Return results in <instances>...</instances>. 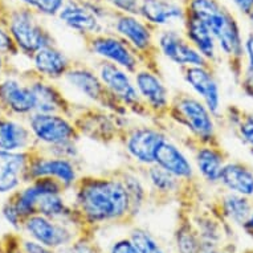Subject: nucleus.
Returning <instances> with one entry per match:
<instances>
[{"label": "nucleus", "instance_id": "obj_30", "mask_svg": "<svg viewBox=\"0 0 253 253\" xmlns=\"http://www.w3.org/2000/svg\"><path fill=\"white\" fill-rule=\"evenodd\" d=\"M114 171L124 182L126 191L129 194L131 217L134 220L150 198L149 187L145 180V176L142 174V169L133 166V165H127V166L120 167Z\"/></svg>", "mask_w": 253, "mask_h": 253}, {"label": "nucleus", "instance_id": "obj_37", "mask_svg": "<svg viewBox=\"0 0 253 253\" xmlns=\"http://www.w3.org/2000/svg\"><path fill=\"white\" fill-rule=\"evenodd\" d=\"M105 3L114 11L138 15L141 0H105Z\"/></svg>", "mask_w": 253, "mask_h": 253}, {"label": "nucleus", "instance_id": "obj_25", "mask_svg": "<svg viewBox=\"0 0 253 253\" xmlns=\"http://www.w3.org/2000/svg\"><path fill=\"white\" fill-rule=\"evenodd\" d=\"M35 73L48 81H58L64 79L71 69L73 60L64 50L54 45L45 46L32 56Z\"/></svg>", "mask_w": 253, "mask_h": 253}, {"label": "nucleus", "instance_id": "obj_9", "mask_svg": "<svg viewBox=\"0 0 253 253\" xmlns=\"http://www.w3.org/2000/svg\"><path fill=\"white\" fill-rule=\"evenodd\" d=\"M28 127L36 146L42 149L79 142L81 138L73 118L60 113H32L28 117Z\"/></svg>", "mask_w": 253, "mask_h": 253}, {"label": "nucleus", "instance_id": "obj_40", "mask_svg": "<svg viewBox=\"0 0 253 253\" xmlns=\"http://www.w3.org/2000/svg\"><path fill=\"white\" fill-rule=\"evenodd\" d=\"M3 215L7 219V221H9L13 227H20L24 223V220L21 219V216L19 215V212L16 211V208L13 207V204L8 200V203L5 204L4 208H3Z\"/></svg>", "mask_w": 253, "mask_h": 253}, {"label": "nucleus", "instance_id": "obj_11", "mask_svg": "<svg viewBox=\"0 0 253 253\" xmlns=\"http://www.w3.org/2000/svg\"><path fill=\"white\" fill-rule=\"evenodd\" d=\"M81 176L77 161L69 158L54 157L44 153L35 146L31 150V161L25 174V183L38 178H52L61 184L65 191H72Z\"/></svg>", "mask_w": 253, "mask_h": 253}, {"label": "nucleus", "instance_id": "obj_22", "mask_svg": "<svg viewBox=\"0 0 253 253\" xmlns=\"http://www.w3.org/2000/svg\"><path fill=\"white\" fill-rule=\"evenodd\" d=\"M57 16L61 23L71 28L73 32L79 34L83 39L108 31L98 15L79 0H67Z\"/></svg>", "mask_w": 253, "mask_h": 253}, {"label": "nucleus", "instance_id": "obj_23", "mask_svg": "<svg viewBox=\"0 0 253 253\" xmlns=\"http://www.w3.org/2000/svg\"><path fill=\"white\" fill-rule=\"evenodd\" d=\"M31 161L29 151L0 150V194H13L25 183V174Z\"/></svg>", "mask_w": 253, "mask_h": 253}, {"label": "nucleus", "instance_id": "obj_24", "mask_svg": "<svg viewBox=\"0 0 253 253\" xmlns=\"http://www.w3.org/2000/svg\"><path fill=\"white\" fill-rule=\"evenodd\" d=\"M182 25L183 35L186 36L187 40L195 46V49L211 64L212 67L217 68L221 58H220L215 38L212 36L207 25L187 11H184V20H183Z\"/></svg>", "mask_w": 253, "mask_h": 253}, {"label": "nucleus", "instance_id": "obj_47", "mask_svg": "<svg viewBox=\"0 0 253 253\" xmlns=\"http://www.w3.org/2000/svg\"><path fill=\"white\" fill-rule=\"evenodd\" d=\"M243 253H253V249H245Z\"/></svg>", "mask_w": 253, "mask_h": 253}, {"label": "nucleus", "instance_id": "obj_10", "mask_svg": "<svg viewBox=\"0 0 253 253\" xmlns=\"http://www.w3.org/2000/svg\"><path fill=\"white\" fill-rule=\"evenodd\" d=\"M83 40L87 52L98 60L116 64L131 75L143 68V62L129 42L110 29L87 36Z\"/></svg>", "mask_w": 253, "mask_h": 253}, {"label": "nucleus", "instance_id": "obj_29", "mask_svg": "<svg viewBox=\"0 0 253 253\" xmlns=\"http://www.w3.org/2000/svg\"><path fill=\"white\" fill-rule=\"evenodd\" d=\"M36 146L28 125L12 120L11 117H0V150L4 151H29Z\"/></svg>", "mask_w": 253, "mask_h": 253}, {"label": "nucleus", "instance_id": "obj_13", "mask_svg": "<svg viewBox=\"0 0 253 253\" xmlns=\"http://www.w3.org/2000/svg\"><path fill=\"white\" fill-rule=\"evenodd\" d=\"M126 117H120L108 112L98 106H87V108L76 109L73 121L79 129L81 137H89L93 141L100 142H118L121 130L126 125L124 121Z\"/></svg>", "mask_w": 253, "mask_h": 253}, {"label": "nucleus", "instance_id": "obj_18", "mask_svg": "<svg viewBox=\"0 0 253 253\" xmlns=\"http://www.w3.org/2000/svg\"><path fill=\"white\" fill-rule=\"evenodd\" d=\"M0 109L7 116L29 117L36 112V98L29 83L15 77L0 80Z\"/></svg>", "mask_w": 253, "mask_h": 253}, {"label": "nucleus", "instance_id": "obj_16", "mask_svg": "<svg viewBox=\"0 0 253 253\" xmlns=\"http://www.w3.org/2000/svg\"><path fill=\"white\" fill-rule=\"evenodd\" d=\"M183 80L198 98L203 101L215 118L223 117V101L216 69L212 67H187L180 69Z\"/></svg>", "mask_w": 253, "mask_h": 253}, {"label": "nucleus", "instance_id": "obj_41", "mask_svg": "<svg viewBox=\"0 0 253 253\" xmlns=\"http://www.w3.org/2000/svg\"><path fill=\"white\" fill-rule=\"evenodd\" d=\"M23 252L24 253H53L52 249L40 244L38 241H23Z\"/></svg>", "mask_w": 253, "mask_h": 253}, {"label": "nucleus", "instance_id": "obj_14", "mask_svg": "<svg viewBox=\"0 0 253 253\" xmlns=\"http://www.w3.org/2000/svg\"><path fill=\"white\" fill-rule=\"evenodd\" d=\"M23 227L35 241L50 249L65 248L83 235L76 225L67 221L49 219L40 213L27 217Z\"/></svg>", "mask_w": 253, "mask_h": 253}, {"label": "nucleus", "instance_id": "obj_32", "mask_svg": "<svg viewBox=\"0 0 253 253\" xmlns=\"http://www.w3.org/2000/svg\"><path fill=\"white\" fill-rule=\"evenodd\" d=\"M175 244L178 253H200L203 251V243L195 225L190 217H182L175 231Z\"/></svg>", "mask_w": 253, "mask_h": 253}, {"label": "nucleus", "instance_id": "obj_35", "mask_svg": "<svg viewBox=\"0 0 253 253\" xmlns=\"http://www.w3.org/2000/svg\"><path fill=\"white\" fill-rule=\"evenodd\" d=\"M19 5L42 16H57L67 0H17Z\"/></svg>", "mask_w": 253, "mask_h": 253}, {"label": "nucleus", "instance_id": "obj_36", "mask_svg": "<svg viewBox=\"0 0 253 253\" xmlns=\"http://www.w3.org/2000/svg\"><path fill=\"white\" fill-rule=\"evenodd\" d=\"M64 253H102V251L93 240V235H81L72 244L65 247Z\"/></svg>", "mask_w": 253, "mask_h": 253}, {"label": "nucleus", "instance_id": "obj_7", "mask_svg": "<svg viewBox=\"0 0 253 253\" xmlns=\"http://www.w3.org/2000/svg\"><path fill=\"white\" fill-rule=\"evenodd\" d=\"M62 81L72 87L77 94L90 101L91 104L98 108L105 109L120 117H126L129 114L127 110L118 104L105 87L96 68L86 62L73 61L71 69L64 76Z\"/></svg>", "mask_w": 253, "mask_h": 253}, {"label": "nucleus", "instance_id": "obj_31", "mask_svg": "<svg viewBox=\"0 0 253 253\" xmlns=\"http://www.w3.org/2000/svg\"><path fill=\"white\" fill-rule=\"evenodd\" d=\"M223 118L232 126L239 139L253 150V112L232 105L223 112Z\"/></svg>", "mask_w": 253, "mask_h": 253}, {"label": "nucleus", "instance_id": "obj_46", "mask_svg": "<svg viewBox=\"0 0 253 253\" xmlns=\"http://www.w3.org/2000/svg\"><path fill=\"white\" fill-rule=\"evenodd\" d=\"M247 17H248L249 23H251V25H252V29H253V9L248 13V15H247ZM252 32H253V31H252Z\"/></svg>", "mask_w": 253, "mask_h": 253}, {"label": "nucleus", "instance_id": "obj_6", "mask_svg": "<svg viewBox=\"0 0 253 253\" xmlns=\"http://www.w3.org/2000/svg\"><path fill=\"white\" fill-rule=\"evenodd\" d=\"M167 131L161 125H126L121 130L120 142L130 159V165L145 169L155 163L159 146L166 138Z\"/></svg>", "mask_w": 253, "mask_h": 253}, {"label": "nucleus", "instance_id": "obj_38", "mask_svg": "<svg viewBox=\"0 0 253 253\" xmlns=\"http://www.w3.org/2000/svg\"><path fill=\"white\" fill-rule=\"evenodd\" d=\"M0 53L4 54L5 57L19 53V49L15 45L11 35L3 25H0Z\"/></svg>", "mask_w": 253, "mask_h": 253}, {"label": "nucleus", "instance_id": "obj_39", "mask_svg": "<svg viewBox=\"0 0 253 253\" xmlns=\"http://www.w3.org/2000/svg\"><path fill=\"white\" fill-rule=\"evenodd\" d=\"M109 253H139L137 247L130 240V237H124L113 243Z\"/></svg>", "mask_w": 253, "mask_h": 253}, {"label": "nucleus", "instance_id": "obj_19", "mask_svg": "<svg viewBox=\"0 0 253 253\" xmlns=\"http://www.w3.org/2000/svg\"><path fill=\"white\" fill-rule=\"evenodd\" d=\"M142 174L149 187V194L151 199L157 200H171L188 198L192 199L199 188H192L186 186L174 175L170 174L158 165H151L149 167L142 169Z\"/></svg>", "mask_w": 253, "mask_h": 253}, {"label": "nucleus", "instance_id": "obj_12", "mask_svg": "<svg viewBox=\"0 0 253 253\" xmlns=\"http://www.w3.org/2000/svg\"><path fill=\"white\" fill-rule=\"evenodd\" d=\"M134 81L145 105L150 120L162 126L166 122L172 94L163 81L162 75L149 68H141L134 73Z\"/></svg>", "mask_w": 253, "mask_h": 253}, {"label": "nucleus", "instance_id": "obj_4", "mask_svg": "<svg viewBox=\"0 0 253 253\" xmlns=\"http://www.w3.org/2000/svg\"><path fill=\"white\" fill-rule=\"evenodd\" d=\"M108 24L110 31L120 35L135 50L143 62V67L161 73L159 67V49L157 35L159 29L145 21L138 15L118 12L113 9Z\"/></svg>", "mask_w": 253, "mask_h": 253}, {"label": "nucleus", "instance_id": "obj_44", "mask_svg": "<svg viewBox=\"0 0 253 253\" xmlns=\"http://www.w3.org/2000/svg\"><path fill=\"white\" fill-rule=\"evenodd\" d=\"M200 253H232L227 251V249H221L219 247H215V248H204Z\"/></svg>", "mask_w": 253, "mask_h": 253}, {"label": "nucleus", "instance_id": "obj_21", "mask_svg": "<svg viewBox=\"0 0 253 253\" xmlns=\"http://www.w3.org/2000/svg\"><path fill=\"white\" fill-rule=\"evenodd\" d=\"M28 83L36 98V112L60 113L73 118L77 106L64 94V91L53 81L42 79L35 73V77L29 79Z\"/></svg>", "mask_w": 253, "mask_h": 253}, {"label": "nucleus", "instance_id": "obj_1", "mask_svg": "<svg viewBox=\"0 0 253 253\" xmlns=\"http://www.w3.org/2000/svg\"><path fill=\"white\" fill-rule=\"evenodd\" d=\"M72 195V206L89 235L101 225L133 221L129 194L114 170L101 175H81Z\"/></svg>", "mask_w": 253, "mask_h": 253}, {"label": "nucleus", "instance_id": "obj_5", "mask_svg": "<svg viewBox=\"0 0 253 253\" xmlns=\"http://www.w3.org/2000/svg\"><path fill=\"white\" fill-rule=\"evenodd\" d=\"M5 28L19 52L29 57L42 48L56 44L49 31L38 20V13L21 5L9 9Z\"/></svg>", "mask_w": 253, "mask_h": 253}, {"label": "nucleus", "instance_id": "obj_20", "mask_svg": "<svg viewBox=\"0 0 253 253\" xmlns=\"http://www.w3.org/2000/svg\"><path fill=\"white\" fill-rule=\"evenodd\" d=\"M187 149L191 150L192 162L199 179L210 186H219L223 167L229 161V155L224 147L221 145L195 143Z\"/></svg>", "mask_w": 253, "mask_h": 253}, {"label": "nucleus", "instance_id": "obj_27", "mask_svg": "<svg viewBox=\"0 0 253 253\" xmlns=\"http://www.w3.org/2000/svg\"><path fill=\"white\" fill-rule=\"evenodd\" d=\"M212 213L220 220H228L233 224L244 225L253 212L252 198L223 190L217 200L212 204Z\"/></svg>", "mask_w": 253, "mask_h": 253}, {"label": "nucleus", "instance_id": "obj_2", "mask_svg": "<svg viewBox=\"0 0 253 253\" xmlns=\"http://www.w3.org/2000/svg\"><path fill=\"white\" fill-rule=\"evenodd\" d=\"M187 12L207 25L216 44L221 61H224L239 84L244 68V38L239 21L220 0H179Z\"/></svg>", "mask_w": 253, "mask_h": 253}, {"label": "nucleus", "instance_id": "obj_3", "mask_svg": "<svg viewBox=\"0 0 253 253\" xmlns=\"http://www.w3.org/2000/svg\"><path fill=\"white\" fill-rule=\"evenodd\" d=\"M167 122L184 131L186 147L195 143L221 145L215 116L194 93L183 90L175 93L165 124Z\"/></svg>", "mask_w": 253, "mask_h": 253}, {"label": "nucleus", "instance_id": "obj_45", "mask_svg": "<svg viewBox=\"0 0 253 253\" xmlns=\"http://www.w3.org/2000/svg\"><path fill=\"white\" fill-rule=\"evenodd\" d=\"M4 71H5V56L4 54L0 53V80L4 75Z\"/></svg>", "mask_w": 253, "mask_h": 253}, {"label": "nucleus", "instance_id": "obj_8", "mask_svg": "<svg viewBox=\"0 0 253 253\" xmlns=\"http://www.w3.org/2000/svg\"><path fill=\"white\" fill-rule=\"evenodd\" d=\"M101 81L112 94V97L122 105L129 114L147 118V110L142 102L141 96L135 86L134 76L112 62L98 60L94 65Z\"/></svg>", "mask_w": 253, "mask_h": 253}, {"label": "nucleus", "instance_id": "obj_33", "mask_svg": "<svg viewBox=\"0 0 253 253\" xmlns=\"http://www.w3.org/2000/svg\"><path fill=\"white\" fill-rule=\"evenodd\" d=\"M244 68L239 81V86L245 96L253 100V32H249L244 39Z\"/></svg>", "mask_w": 253, "mask_h": 253}, {"label": "nucleus", "instance_id": "obj_43", "mask_svg": "<svg viewBox=\"0 0 253 253\" xmlns=\"http://www.w3.org/2000/svg\"><path fill=\"white\" fill-rule=\"evenodd\" d=\"M243 229H244L245 232L248 233L249 236L253 237V212L251 213V216L248 217V220L245 221L244 225H243Z\"/></svg>", "mask_w": 253, "mask_h": 253}, {"label": "nucleus", "instance_id": "obj_15", "mask_svg": "<svg viewBox=\"0 0 253 253\" xmlns=\"http://www.w3.org/2000/svg\"><path fill=\"white\" fill-rule=\"evenodd\" d=\"M157 44L159 53L180 69L187 67H212L195 49V46L187 40L183 32H179L176 29H159L157 35Z\"/></svg>", "mask_w": 253, "mask_h": 253}, {"label": "nucleus", "instance_id": "obj_17", "mask_svg": "<svg viewBox=\"0 0 253 253\" xmlns=\"http://www.w3.org/2000/svg\"><path fill=\"white\" fill-rule=\"evenodd\" d=\"M155 165L169 171L186 186L199 188L200 179L192 159L187 157V154L171 138L167 137L159 146L155 155Z\"/></svg>", "mask_w": 253, "mask_h": 253}, {"label": "nucleus", "instance_id": "obj_26", "mask_svg": "<svg viewBox=\"0 0 253 253\" xmlns=\"http://www.w3.org/2000/svg\"><path fill=\"white\" fill-rule=\"evenodd\" d=\"M138 16L155 28H170L175 23L184 20V8L180 1L174 0H141Z\"/></svg>", "mask_w": 253, "mask_h": 253}, {"label": "nucleus", "instance_id": "obj_34", "mask_svg": "<svg viewBox=\"0 0 253 253\" xmlns=\"http://www.w3.org/2000/svg\"><path fill=\"white\" fill-rule=\"evenodd\" d=\"M129 237L139 253H166L153 233L142 227H135L131 229Z\"/></svg>", "mask_w": 253, "mask_h": 253}, {"label": "nucleus", "instance_id": "obj_48", "mask_svg": "<svg viewBox=\"0 0 253 253\" xmlns=\"http://www.w3.org/2000/svg\"><path fill=\"white\" fill-rule=\"evenodd\" d=\"M252 200H253V198H252Z\"/></svg>", "mask_w": 253, "mask_h": 253}, {"label": "nucleus", "instance_id": "obj_28", "mask_svg": "<svg viewBox=\"0 0 253 253\" xmlns=\"http://www.w3.org/2000/svg\"><path fill=\"white\" fill-rule=\"evenodd\" d=\"M221 190L253 198V167L243 161L229 159L220 175Z\"/></svg>", "mask_w": 253, "mask_h": 253}, {"label": "nucleus", "instance_id": "obj_42", "mask_svg": "<svg viewBox=\"0 0 253 253\" xmlns=\"http://www.w3.org/2000/svg\"><path fill=\"white\" fill-rule=\"evenodd\" d=\"M233 4L244 16H247L253 9V0H233Z\"/></svg>", "mask_w": 253, "mask_h": 253}]
</instances>
